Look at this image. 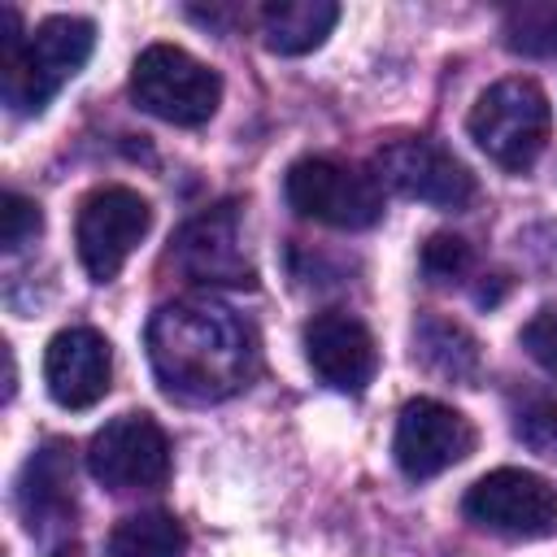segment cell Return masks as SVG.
I'll return each instance as SVG.
<instances>
[{
  "instance_id": "10",
  "label": "cell",
  "mask_w": 557,
  "mask_h": 557,
  "mask_svg": "<svg viewBox=\"0 0 557 557\" xmlns=\"http://www.w3.org/2000/svg\"><path fill=\"white\" fill-rule=\"evenodd\" d=\"M392 453H396V466L405 470V479H435L474 453V426L453 405L418 396L396 418Z\"/></svg>"
},
{
  "instance_id": "12",
  "label": "cell",
  "mask_w": 557,
  "mask_h": 557,
  "mask_svg": "<svg viewBox=\"0 0 557 557\" xmlns=\"http://www.w3.org/2000/svg\"><path fill=\"white\" fill-rule=\"evenodd\" d=\"M305 357L313 374L335 392H366V383L379 370L374 335L366 331L361 318L344 309H326L305 322Z\"/></svg>"
},
{
  "instance_id": "7",
  "label": "cell",
  "mask_w": 557,
  "mask_h": 557,
  "mask_svg": "<svg viewBox=\"0 0 557 557\" xmlns=\"http://www.w3.org/2000/svg\"><path fill=\"white\" fill-rule=\"evenodd\" d=\"M87 470L109 492H152L170 479V440L148 413H117L87 444Z\"/></svg>"
},
{
  "instance_id": "1",
  "label": "cell",
  "mask_w": 557,
  "mask_h": 557,
  "mask_svg": "<svg viewBox=\"0 0 557 557\" xmlns=\"http://www.w3.org/2000/svg\"><path fill=\"white\" fill-rule=\"evenodd\" d=\"M144 339L161 392L187 405H218L257 374L252 326L218 300L161 305Z\"/></svg>"
},
{
  "instance_id": "8",
  "label": "cell",
  "mask_w": 557,
  "mask_h": 557,
  "mask_svg": "<svg viewBox=\"0 0 557 557\" xmlns=\"http://www.w3.org/2000/svg\"><path fill=\"white\" fill-rule=\"evenodd\" d=\"M461 513L496 535H518V540L548 535L557 527V487L544 474L500 466L479 483H470V492L461 496Z\"/></svg>"
},
{
  "instance_id": "4",
  "label": "cell",
  "mask_w": 557,
  "mask_h": 557,
  "mask_svg": "<svg viewBox=\"0 0 557 557\" xmlns=\"http://www.w3.org/2000/svg\"><path fill=\"white\" fill-rule=\"evenodd\" d=\"M131 96L161 122L205 126L218 113L222 78L178 44H148L131 65Z\"/></svg>"
},
{
  "instance_id": "16",
  "label": "cell",
  "mask_w": 557,
  "mask_h": 557,
  "mask_svg": "<svg viewBox=\"0 0 557 557\" xmlns=\"http://www.w3.org/2000/svg\"><path fill=\"white\" fill-rule=\"evenodd\" d=\"M413 357L431 374L453 379V383H474L479 366H483L479 339L461 322H448V318H435V313L418 318V326H413Z\"/></svg>"
},
{
  "instance_id": "18",
  "label": "cell",
  "mask_w": 557,
  "mask_h": 557,
  "mask_svg": "<svg viewBox=\"0 0 557 557\" xmlns=\"http://www.w3.org/2000/svg\"><path fill=\"white\" fill-rule=\"evenodd\" d=\"M500 35L518 57H557V0L513 4L500 22Z\"/></svg>"
},
{
  "instance_id": "19",
  "label": "cell",
  "mask_w": 557,
  "mask_h": 557,
  "mask_svg": "<svg viewBox=\"0 0 557 557\" xmlns=\"http://www.w3.org/2000/svg\"><path fill=\"white\" fill-rule=\"evenodd\" d=\"M39 231H44L39 205L26 200V196H17V191H4V209H0V239H4V248L17 252V248L35 244Z\"/></svg>"
},
{
  "instance_id": "17",
  "label": "cell",
  "mask_w": 557,
  "mask_h": 557,
  "mask_svg": "<svg viewBox=\"0 0 557 557\" xmlns=\"http://www.w3.org/2000/svg\"><path fill=\"white\" fill-rule=\"evenodd\" d=\"M183 553H187V531L174 513L161 509L122 518L104 548V557H183Z\"/></svg>"
},
{
  "instance_id": "14",
  "label": "cell",
  "mask_w": 557,
  "mask_h": 557,
  "mask_svg": "<svg viewBox=\"0 0 557 557\" xmlns=\"http://www.w3.org/2000/svg\"><path fill=\"white\" fill-rule=\"evenodd\" d=\"M17 509L30 531L61 527L74 518V461L61 440H48L30 461L22 466L17 479Z\"/></svg>"
},
{
  "instance_id": "11",
  "label": "cell",
  "mask_w": 557,
  "mask_h": 557,
  "mask_svg": "<svg viewBox=\"0 0 557 557\" xmlns=\"http://www.w3.org/2000/svg\"><path fill=\"white\" fill-rule=\"evenodd\" d=\"M170 261L191 283H222V287H252L257 283V270L244 252V231H239L235 205H213V209L196 213L174 235Z\"/></svg>"
},
{
  "instance_id": "15",
  "label": "cell",
  "mask_w": 557,
  "mask_h": 557,
  "mask_svg": "<svg viewBox=\"0 0 557 557\" xmlns=\"http://www.w3.org/2000/svg\"><path fill=\"white\" fill-rule=\"evenodd\" d=\"M335 22L339 4L331 0H270L261 9V39L278 57H305L331 35Z\"/></svg>"
},
{
  "instance_id": "21",
  "label": "cell",
  "mask_w": 557,
  "mask_h": 557,
  "mask_svg": "<svg viewBox=\"0 0 557 557\" xmlns=\"http://www.w3.org/2000/svg\"><path fill=\"white\" fill-rule=\"evenodd\" d=\"M522 348L531 361L557 374V305H544L527 326H522Z\"/></svg>"
},
{
  "instance_id": "13",
  "label": "cell",
  "mask_w": 557,
  "mask_h": 557,
  "mask_svg": "<svg viewBox=\"0 0 557 557\" xmlns=\"http://www.w3.org/2000/svg\"><path fill=\"white\" fill-rule=\"evenodd\" d=\"M113 379L109 339L91 326H65L44 348V383L61 409H91Z\"/></svg>"
},
{
  "instance_id": "3",
  "label": "cell",
  "mask_w": 557,
  "mask_h": 557,
  "mask_svg": "<svg viewBox=\"0 0 557 557\" xmlns=\"http://www.w3.org/2000/svg\"><path fill=\"white\" fill-rule=\"evenodd\" d=\"M466 131L496 165L522 174L553 135V109L531 78H500L474 100Z\"/></svg>"
},
{
  "instance_id": "5",
  "label": "cell",
  "mask_w": 557,
  "mask_h": 557,
  "mask_svg": "<svg viewBox=\"0 0 557 557\" xmlns=\"http://www.w3.org/2000/svg\"><path fill=\"white\" fill-rule=\"evenodd\" d=\"M287 205L322 226L361 231L383 218V187L374 174H361L357 165L331 161V157H300L283 178Z\"/></svg>"
},
{
  "instance_id": "20",
  "label": "cell",
  "mask_w": 557,
  "mask_h": 557,
  "mask_svg": "<svg viewBox=\"0 0 557 557\" xmlns=\"http://www.w3.org/2000/svg\"><path fill=\"white\" fill-rule=\"evenodd\" d=\"M422 270L435 278V283H453L470 270V244L461 235H431L422 244Z\"/></svg>"
},
{
  "instance_id": "9",
  "label": "cell",
  "mask_w": 557,
  "mask_h": 557,
  "mask_svg": "<svg viewBox=\"0 0 557 557\" xmlns=\"http://www.w3.org/2000/svg\"><path fill=\"white\" fill-rule=\"evenodd\" d=\"M374 165H379V178L409 200H422L435 209H466L474 200V174L444 144L426 135L387 139Z\"/></svg>"
},
{
  "instance_id": "22",
  "label": "cell",
  "mask_w": 557,
  "mask_h": 557,
  "mask_svg": "<svg viewBox=\"0 0 557 557\" xmlns=\"http://www.w3.org/2000/svg\"><path fill=\"white\" fill-rule=\"evenodd\" d=\"M518 435L531 444V448H540L544 457H557V405H548V400H540L535 409H527V413H518Z\"/></svg>"
},
{
  "instance_id": "6",
  "label": "cell",
  "mask_w": 557,
  "mask_h": 557,
  "mask_svg": "<svg viewBox=\"0 0 557 557\" xmlns=\"http://www.w3.org/2000/svg\"><path fill=\"white\" fill-rule=\"evenodd\" d=\"M148 226H152V205L135 187L113 183V187H96L91 196H83L78 218H74V244H78V261L91 274V283L117 278L135 244L148 235Z\"/></svg>"
},
{
  "instance_id": "2",
  "label": "cell",
  "mask_w": 557,
  "mask_h": 557,
  "mask_svg": "<svg viewBox=\"0 0 557 557\" xmlns=\"http://www.w3.org/2000/svg\"><path fill=\"white\" fill-rule=\"evenodd\" d=\"M96 26L87 17H48L22 35L17 9H4L0 39V91L13 113H39L91 57Z\"/></svg>"
}]
</instances>
